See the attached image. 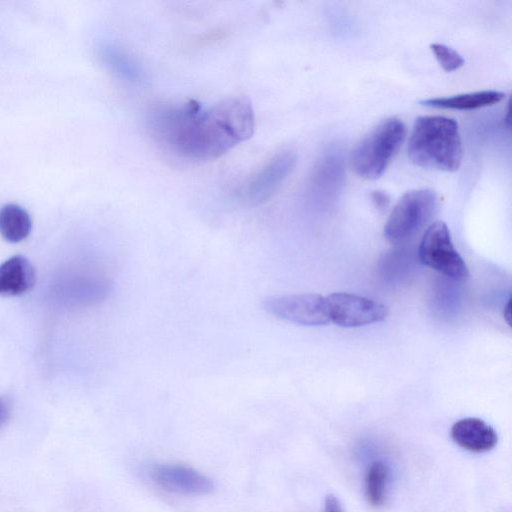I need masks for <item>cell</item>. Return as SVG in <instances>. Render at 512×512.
<instances>
[{"instance_id":"6da1fadb","label":"cell","mask_w":512,"mask_h":512,"mask_svg":"<svg viewBox=\"0 0 512 512\" xmlns=\"http://www.w3.org/2000/svg\"><path fill=\"white\" fill-rule=\"evenodd\" d=\"M150 133L172 154L194 161L216 159L249 139L255 128L251 102L242 96L212 105L189 101L158 106L147 117Z\"/></svg>"},{"instance_id":"7a4b0ae2","label":"cell","mask_w":512,"mask_h":512,"mask_svg":"<svg viewBox=\"0 0 512 512\" xmlns=\"http://www.w3.org/2000/svg\"><path fill=\"white\" fill-rule=\"evenodd\" d=\"M407 155L416 166L445 172L458 170L463 148L457 122L445 116H420L412 127Z\"/></svg>"},{"instance_id":"3957f363","label":"cell","mask_w":512,"mask_h":512,"mask_svg":"<svg viewBox=\"0 0 512 512\" xmlns=\"http://www.w3.org/2000/svg\"><path fill=\"white\" fill-rule=\"evenodd\" d=\"M406 137V126L398 118H388L373 128L355 147L350 162L354 172L373 180L380 177Z\"/></svg>"},{"instance_id":"277c9868","label":"cell","mask_w":512,"mask_h":512,"mask_svg":"<svg viewBox=\"0 0 512 512\" xmlns=\"http://www.w3.org/2000/svg\"><path fill=\"white\" fill-rule=\"evenodd\" d=\"M438 197L429 189L405 193L390 213L384 237L392 244H403L414 237L434 216Z\"/></svg>"},{"instance_id":"5b68a950","label":"cell","mask_w":512,"mask_h":512,"mask_svg":"<svg viewBox=\"0 0 512 512\" xmlns=\"http://www.w3.org/2000/svg\"><path fill=\"white\" fill-rule=\"evenodd\" d=\"M417 252L422 264L450 280L460 282L469 277L468 267L454 247L448 226L442 221L428 226Z\"/></svg>"},{"instance_id":"8992f818","label":"cell","mask_w":512,"mask_h":512,"mask_svg":"<svg viewBox=\"0 0 512 512\" xmlns=\"http://www.w3.org/2000/svg\"><path fill=\"white\" fill-rule=\"evenodd\" d=\"M297 155L294 150L284 148L276 152L239 191V199L254 206L270 199L292 172Z\"/></svg>"},{"instance_id":"52a82bcc","label":"cell","mask_w":512,"mask_h":512,"mask_svg":"<svg viewBox=\"0 0 512 512\" xmlns=\"http://www.w3.org/2000/svg\"><path fill=\"white\" fill-rule=\"evenodd\" d=\"M265 311L275 318L304 326L330 322L326 298L315 293L289 294L265 299Z\"/></svg>"},{"instance_id":"ba28073f","label":"cell","mask_w":512,"mask_h":512,"mask_svg":"<svg viewBox=\"0 0 512 512\" xmlns=\"http://www.w3.org/2000/svg\"><path fill=\"white\" fill-rule=\"evenodd\" d=\"M330 322L346 328H354L383 321L388 316V308L372 299L337 292L325 297Z\"/></svg>"},{"instance_id":"9c48e42d","label":"cell","mask_w":512,"mask_h":512,"mask_svg":"<svg viewBox=\"0 0 512 512\" xmlns=\"http://www.w3.org/2000/svg\"><path fill=\"white\" fill-rule=\"evenodd\" d=\"M154 482L162 489L185 496H203L213 492V480L198 470L182 464H160L151 471Z\"/></svg>"},{"instance_id":"30bf717a","label":"cell","mask_w":512,"mask_h":512,"mask_svg":"<svg viewBox=\"0 0 512 512\" xmlns=\"http://www.w3.org/2000/svg\"><path fill=\"white\" fill-rule=\"evenodd\" d=\"M339 149L327 151L317 162L309 180L310 193L317 197L335 196L342 188L344 161Z\"/></svg>"},{"instance_id":"8fae6325","label":"cell","mask_w":512,"mask_h":512,"mask_svg":"<svg viewBox=\"0 0 512 512\" xmlns=\"http://www.w3.org/2000/svg\"><path fill=\"white\" fill-rule=\"evenodd\" d=\"M450 435L458 446L475 453L492 450L498 441L496 431L485 421L476 417L456 421L451 427Z\"/></svg>"},{"instance_id":"7c38bea8","label":"cell","mask_w":512,"mask_h":512,"mask_svg":"<svg viewBox=\"0 0 512 512\" xmlns=\"http://www.w3.org/2000/svg\"><path fill=\"white\" fill-rule=\"evenodd\" d=\"M35 273L23 256H14L0 264V295L17 296L31 289Z\"/></svg>"},{"instance_id":"4fadbf2b","label":"cell","mask_w":512,"mask_h":512,"mask_svg":"<svg viewBox=\"0 0 512 512\" xmlns=\"http://www.w3.org/2000/svg\"><path fill=\"white\" fill-rule=\"evenodd\" d=\"M505 94L497 90H482L448 97L422 100L424 106L442 109L473 110L500 102Z\"/></svg>"},{"instance_id":"5bb4252c","label":"cell","mask_w":512,"mask_h":512,"mask_svg":"<svg viewBox=\"0 0 512 512\" xmlns=\"http://www.w3.org/2000/svg\"><path fill=\"white\" fill-rule=\"evenodd\" d=\"M32 222L25 209L7 204L0 209V235L8 242L17 243L30 233Z\"/></svg>"},{"instance_id":"9a60e30c","label":"cell","mask_w":512,"mask_h":512,"mask_svg":"<svg viewBox=\"0 0 512 512\" xmlns=\"http://www.w3.org/2000/svg\"><path fill=\"white\" fill-rule=\"evenodd\" d=\"M390 469L382 460L374 461L368 467L364 480V491L368 503L381 507L387 498Z\"/></svg>"},{"instance_id":"2e32d148","label":"cell","mask_w":512,"mask_h":512,"mask_svg":"<svg viewBox=\"0 0 512 512\" xmlns=\"http://www.w3.org/2000/svg\"><path fill=\"white\" fill-rule=\"evenodd\" d=\"M104 56L112 70L124 80L130 83L143 81V68L131 54L117 47H109Z\"/></svg>"},{"instance_id":"e0dca14e","label":"cell","mask_w":512,"mask_h":512,"mask_svg":"<svg viewBox=\"0 0 512 512\" xmlns=\"http://www.w3.org/2000/svg\"><path fill=\"white\" fill-rule=\"evenodd\" d=\"M430 48L445 71L452 72L464 65L463 57L453 48L441 43H433Z\"/></svg>"},{"instance_id":"ac0fdd59","label":"cell","mask_w":512,"mask_h":512,"mask_svg":"<svg viewBox=\"0 0 512 512\" xmlns=\"http://www.w3.org/2000/svg\"><path fill=\"white\" fill-rule=\"evenodd\" d=\"M324 512H343L342 506L334 495H328L324 503Z\"/></svg>"},{"instance_id":"d6986e66","label":"cell","mask_w":512,"mask_h":512,"mask_svg":"<svg viewBox=\"0 0 512 512\" xmlns=\"http://www.w3.org/2000/svg\"><path fill=\"white\" fill-rule=\"evenodd\" d=\"M372 200L378 207H386L389 203V197L381 192V191H375L372 194Z\"/></svg>"},{"instance_id":"ffe728a7","label":"cell","mask_w":512,"mask_h":512,"mask_svg":"<svg viewBox=\"0 0 512 512\" xmlns=\"http://www.w3.org/2000/svg\"><path fill=\"white\" fill-rule=\"evenodd\" d=\"M8 416V406L5 401L0 398V428L7 422Z\"/></svg>"},{"instance_id":"44dd1931","label":"cell","mask_w":512,"mask_h":512,"mask_svg":"<svg viewBox=\"0 0 512 512\" xmlns=\"http://www.w3.org/2000/svg\"><path fill=\"white\" fill-rule=\"evenodd\" d=\"M511 301L509 299V301L507 302L505 308H504V318L507 322L508 325H510V318H511Z\"/></svg>"}]
</instances>
